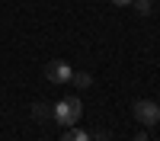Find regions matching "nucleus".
I'll return each instance as SVG.
<instances>
[{
  "label": "nucleus",
  "instance_id": "obj_2",
  "mask_svg": "<svg viewBox=\"0 0 160 141\" xmlns=\"http://www.w3.org/2000/svg\"><path fill=\"white\" fill-rule=\"evenodd\" d=\"M131 112H135V119L144 125V128H154L160 122V106L154 99H138L135 106H131Z\"/></svg>",
  "mask_w": 160,
  "mask_h": 141
},
{
  "label": "nucleus",
  "instance_id": "obj_4",
  "mask_svg": "<svg viewBox=\"0 0 160 141\" xmlns=\"http://www.w3.org/2000/svg\"><path fill=\"white\" fill-rule=\"evenodd\" d=\"M61 141H90V132H83V128H77V125H71V128H64V135H61Z\"/></svg>",
  "mask_w": 160,
  "mask_h": 141
},
{
  "label": "nucleus",
  "instance_id": "obj_10",
  "mask_svg": "<svg viewBox=\"0 0 160 141\" xmlns=\"http://www.w3.org/2000/svg\"><path fill=\"white\" fill-rule=\"evenodd\" d=\"M157 106H160V96H157Z\"/></svg>",
  "mask_w": 160,
  "mask_h": 141
},
{
  "label": "nucleus",
  "instance_id": "obj_1",
  "mask_svg": "<svg viewBox=\"0 0 160 141\" xmlns=\"http://www.w3.org/2000/svg\"><path fill=\"white\" fill-rule=\"evenodd\" d=\"M80 115H83V103H80L77 96H68V99H61L51 106V119H55L61 128H71L80 122Z\"/></svg>",
  "mask_w": 160,
  "mask_h": 141
},
{
  "label": "nucleus",
  "instance_id": "obj_7",
  "mask_svg": "<svg viewBox=\"0 0 160 141\" xmlns=\"http://www.w3.org/2000/svg\"><path fill=\"white\" fill-rule=\"evenodd\" d=\"M131 7H135V10L141 13V16H148V13L154 10V3H151V0H131Z\"/></svg>",
  "mask_w": 160,
  "mask_h": 141
},
{
  "label": "nucleus",
  "instance_id": "obj_8",
  "mask_svg": "<svg viewBox=\"0 0 160 141\" xmlns=\"http://www.w3.org/2000/svg\"><path fill=\"white\" fill-rule=\"evenodd\" d=\"M90 141H109V132H90Z\"/></svg>",
  "mask_w": 160,
  "mask_h": 141
},
{
  "label": "nucleus",
  "instance_id": "obj_5",
  "mask_svg": "<svg viewBox=\"0 0 160 141\" xmlns=\"http://www.w3.org/2000/svg\"><path fill=\"white\" fill-rule=\"evenodd\" d=\"M32 119H35V122H48V119H51V106L35 103V106H32Z\"/></svg>",
  "mask_w": 160,
  "mask_h": 141
},
{
  "label": "nucleus",
  "instance_id": "obj_9",
  "mask_svg": "<svg viewBox=\"0 0 160 141\" xmlns=\"http://www.w3.org/2000/svg\"><path fill=\"white\" fill-rule=\"evenodd\" d=\"M112 3H115V7H128L131 0H112Z\"/></svg>",
  "mask_w": 160,
  "mask_h": 141
},
{
  "label": "nucleus",
  "instance_id": "obj_3",
  "mask_svg": "<svg viewBox=\"0 0 160 141\" xmlns=\"http://www.w3.org/2000/svg\"><path fill=\"white\" fill-rule=\"evenodd\" d=\"M71 64L68 61H51L48 68H45V80L48 83H71Z\"/></svg>",
  "mask_w": 160,
  "mask_h": 141
},
{
  "label": "nucleus",
  "instance_id": "obj_6",
  "mask_svg": "<svg viewBox=\"0 0 160 141\" xmlns=\"http://www.w3.org/2000/svg\"><path fill=\"white\" fill-rule=\"evenodd\" d=\"M71 83H74L77 90H87V87L93 83V77H90L87 71H77V74H71Z\"/></svg>",
  "mask_w": 160,
  "mask_h": 141
}]
</instances>
